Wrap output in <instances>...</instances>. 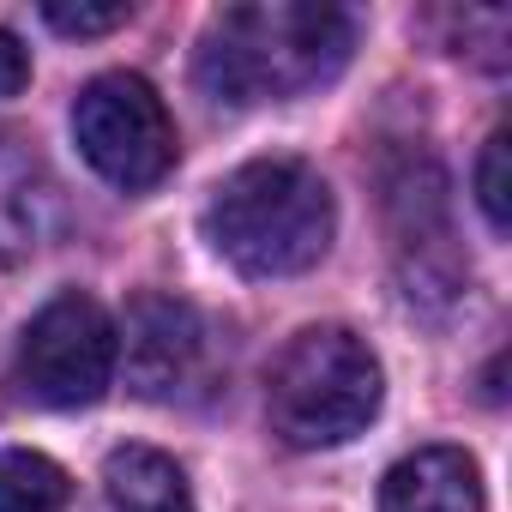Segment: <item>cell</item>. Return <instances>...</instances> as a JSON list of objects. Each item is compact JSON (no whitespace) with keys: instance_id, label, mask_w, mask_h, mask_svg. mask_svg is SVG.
<instances>
[{"instance_id":"cell-1","label":"cell","mask_w":512,"mask_h":512,"mask_svg":"<svg viewBox=\"0 0 512 512\" xmlns=\"http://www.w3.org/2000/svg\"><path fill=\"white\" fill-rule=\"evenodd\" d=\"M356 19L326 0H241L223 7L193 55V79L223 109L284 103L344 73Z\"/></svg>"},{"instance_id":"cell-2","label":"cell","mask_w":512,"mask_h":512,"mask_svg":"<svg viewBox=\"0 0 512 512\" xmlns=\"http://www.w3.org/2000/svg\"><path fill=\"white\" fill-rule=\"evenodd\" d=\"M332 229V187L302 157H253L223 175L205 205V235L241 278H296L320 266Z\"/></svg>"},{"instance_id":"cell-3","label":"cell","mask_w":512,"mask_h":512,"mask_svg":"<svg viewBox=\"0 0 512 512\" xmlns=\"http://www.w3.org/2000/svg\"><path fill=\"white\" fill-rule=\"evenodd\" d=\"M386 398L380 356L350 326H308L284 344L266 374V422L296 452H326L356 440Z\"/></svg>"},{"instance_id":"cell-4","label":"cell","mask_w":512,"mask_h":512,"mask_svg":"<svg viewBox=\"0 0 512 512\" xmlns=\"http://www.w3.org/2000/svg\"><path fill=\"white\" fill-rule=\"evenodd\" d=\"M73 139H79L85 163L121 193L157 187L181 151L157 85L139 73H97L73 103Z\"/></svg>"},{"instance_id":"cell-5","label":"cell","mask_w":512,"mask_h":512,"mask_svg":"<svg viewBox=\"0 0 512 512\" xmlns=\"http://www.w3.org/2000/svg\"><path fill=\"white\" fill-rule=\"evenodd\" d=\"M115 320L103 314V302L67 290L55 296L19 338V356H13V386L31 398V404H49V410H79V404H97L115 380Z\"/></svg>"},{"instance_id":"cell-6","label":"cell","mask_w":512,"mask_h":512,"mask_svg":"<svg viewBox=\"0 0 512 512\" xmlns=\"http://www.w3.org/2000/svg\"><path fill=\"white\" fill-rule=\"evenodd\" d=\"M115 356H127V386L151 404L193 398L211 380V326L181 296H133L127 326L115 332Z\"/></svg>"},{"instance_id":"cell-7","label":"cell","mask_w":512,"mask_h":512,"mask_svg":"<svg viewBox=\"0 0 512 512\" xmlns=\"http://www.w3.org/2000/svg\"><path fill=\"white\" fill-rule=\"evenodd\" d=\"M61 187L25 139H0V266H19L55 235Z\"/></svg>"},{"instance_id":"cell-8","label":"cell","mask_w":512,"mask_h":512,"mask_svg":"<svg viewBox=\"0 0 512 512\" xmlns=\"http://www.w3.org/2000/svg\"><path fill=\"white\" fill-rule=\"evenodd\" d=\"M380 512H482V470L458 446H422L386 470Z\"/></svg>"},{"instance_id":"cell-9","label":"cell","mask_w":512,"mask_h":512,"mask_svg":"<svg viewBox=\"0 0 512 512\" xmlns=\"http://www.w3.org/2000/svg\"><path fill=\"white\" fill-rule=\"evenodd\" d=\"M97 512H193L187 476L157 446H121L103 464V500Z\"/></svg>"},{"instance_id":"cell-10","label":"cell","mask_w":512,"mask_h":512,"mask_svg":"<svg viewBox=\"0 0 512 512\" xmlns=\"http://www.w3.org/2000/svg\"><path fill=\"white\" fill-rule=\"evenodd\" d=\"M67 494L73 482L49 452H31V446L0 452V512H61Z\"/></svg>"},{"instance_id":"cell-11","label":"cell","mask_w":512,"mask_h":512,"mask_svg":"<svg viewBox=\"0 0 512 512\" xmlns=\"http://www.w3.org/2000/svg\"><path fill=\"white\" fill-rule=\"evenodd\" d=\"M506 127L500 133H488V145H482V163H476V205H482V217H488V229L494 235H506L512 229V205H506Z\"/></svg>"},{"instance_id":"cell-12","label":"cell","mask_w":512,"mask_h":512,"mask_svg":"<svg viewBox=\"0 0 512 512\" xmlns=\"http://www.w3.org/2000/svg\"><path fill=\"white\" fill-rule=\"evenodd\" d=\"M43 19L61 37H103V31H121L133 19V7H127V0H109V7H85V0H79V7H67V0H49Z\"/></svg>"},{"instance_id":"cell-13","label":"cell","mask_w":512,"mask_h":512,"mask_svg":"<svg viewBox=\"0 0 512 512\" xmlns=\"http://www.w3.org/2000/svg\"><path fill=\"white\" fill-rule=\"evenodd\" d=\"M25 85H31V55H25V43L13 31H0V103L19 97Z\"/></svg>"}]
</instances>
